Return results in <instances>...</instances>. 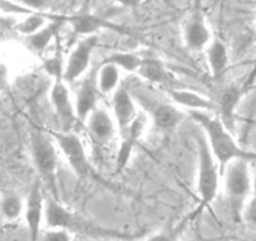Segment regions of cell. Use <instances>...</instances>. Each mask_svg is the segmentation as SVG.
<instances>
[{
  "mask_svg": "<svg viewBox=\"0 0 256 241\" xmlns=\"http://www.w3.org/2000/svg\"><path fill=\"white\" fill-rule=\"evenodd\" d=\"M190 116L198 122L202 129V134L205 135L220 166L222 176L224 175L228 165L232 164L235 160H249L255 162L256 152L245 150L240 146L235 140L232 132L224 125V122L218 118V115H212V112H190Z\"/></svg>",
  "mask_w": 256,
  "mask_h": 241,
  "instance_id": "6da1fadb",
  "label": "cell"
},
{
  "mask_svg": "<svg viewBox=\"0 0 256 241\" xmlns=\"http://www.w3.org/2000/svg\"><path fill=\"white\" fill-rule=\"evenodd\" d=\"M136 105L142 109V112L152 120L159 129L172 130L184 119V112L176 108L170 99L158 95L149 84L140 79H130L124 84Z\"/></svg>",
  "mask_w": 256,
  "mask_h": 241,
  "instance_id": "7a4b0ae2",
  "label": "cell"
},
{
  "mask_svg": "<svg viewBox=\"0 0 256 241\" xmlns=\"http://www.w3.org/2000/svg\"><path fill=\"white\" fill-rule=\"evenodd\" d=\"M30 154L38 172V178L52 198L59 200L58 190V152L49 132L32 128L29 134Z\"/></svg>",
  "mask_w": 256,
  "mask_h": 241,
  "instance_id": "3957f363",
  "label": "cell"
},
{
  "mask_svg": "<svg viewBox=\"0 0 256 241\" xmlns=\"http://www.w3.org/2000/svg\"><path fill=\"white\" fill-rule=\"evenodd\" d=\"M249 162V160H235L228 165L222 175L225 198L235 222H240L244 216V210L254 188Z\"/></svg>",
  "mask_w": 256,
  "mask_h": 241,
  "instance_id": "277c9868",
  "label": "cell"
},
{
  "mask_svg": "<svg viewBox=\"0 0 256 241\" xmlns=\"http://www.w3.org/2000/svg\"><path fill=\"white\" fill-rule=\"evenodd\" d=\"M45 225L48 229H62L70 234L76 232L92 236H124L116 232L98 226L85 218L70 212L62 205L60 200L55 199L52 195L45 199Z\"/></svg>",
  "mask_w": 256,
  "mask_h": 241,
  "instance_id": "5b68a950",
  "label": "cell"
},
{
  "mask_svg": "<svg viewBox=\"0 0 256 241\" xmlns=\"http://www.w3.org/2000/svg\"><path fill=\"white\" fill-rule=\"evenodd\" d=\"M195 139L198 146L196 190L202 202L200 205L202 210L209 206L216 199L222 172H220L219 162L215 159L205 135L202 132H198Z\"/></svg>",
  "mask_w": 256,
  "mask_h": 241,
  "instance_id": "8992f818",
  "label": "cell"
},
{
  "mask_svg": "<svg viewBox=\"0 0 256 241\" xmlns=\"http://www.w3.org/2000/svg\"><path fill=\"white\" fill-rule=\"evenodd\" d=\"M54 142L62 150L68 164L72 168L78 179L96 178L92 165L88 158L84 144L75 132H49Z\"/></svg>",
  "mask_w": 256,
  "mask_h": 241,
  "instance_id": "52a82bcc",
  "label": "cell"
},
{
  "mask_svg": "<svg viewBox=\"0 0 256 241\" xmlns=\"http://www.w3.org/2000/svg\"><path fill=\"white\" fill-rule=\"evenodd\" d=\"M52 79V92H50V99H52V108H54L58 120L62 125V132H72L75 122H78L75 102H72V96H70L64 74L56 75Z\"/></svg>",
  "mask_w": 256,
  "mask_h": 241,
  "instance_id": "ba28073f",
  "label": "cell"
},
{
  "mask_svg": "<svg viewBox=\"0 0 256 241\" xmlns=\"http://www.w3.org/2000/svg\"><path fill=\"white\" fill-rule=\"evenodd\" d=\"M98 42H99V36L96 34L82 38L76 42L65 62L64 79L68 84L75 82L86 74L90 66L92 54L98 45Z\"/></svg>",
  "mask_w": 256,
  "mask_h": 241,
  "instance_id": "9c48e42d",
  "label": "cell"
},
{
  "mask_svg": "<svg viewBox=\"0 0 256 241\" xmlns=\"http://www.w3.org/2000/svg\"><path fill=\"white\" fill-rule=\"evenodd\" d=\"M45 199L46 198H44L42 192V182L36 178L28 194L24 212L25 222L32 241H40L42 236V222H45Z\"/></svg>",
  "mask_w": 256,
  "mask_h": 241,
  "instance_id": "30bf717a",
  "label": "cell"
},
{
  "mask_svg": "<svg viewBox=\"0 0 256 241\" xmlns=\"http://www.w3.org/2000/svg\"><path fill=\"white\" fill-rule=\"evenodd\" d=\"M182 40L186 48L192 52L206 50L212 42V32L208 26L206 19L200 9L194 10L188 16L182 28Z\"/></svg>",
  "mask_w": 256,
  "mask_h": 241,
  "instance_id": "8fae6325",
  "label": "cell"
},
{
  "mask_svg": "<svg viewBox=\"0 0 256 241\" xmlns=\"http://www.w3.org/2000/svg\"><path fill=\"white\" fill-rule=\"evenodd\" d=\"M99 92L96 84V72H88L80 82V86L75 95V112H76L78 122L86 124L92 112L98 108Z\"/></svg>",
  "mask_w": 256,
  "mask_h": 241,
  "instance_id": "7c38bea8",
  "label": "cell"
},
{
  "mask_svg": "<svg viewBox=\"0 0 256 241\" xmlns=\"http://www.w3.org/2000/svg\"><path fill=\"white\" fill-rule=\"evenodd\" d=\"M139 112L135 100L125 89L124 85H120L119 89L112 94V114L120 136L132 126Z\"/></svg>",
  "mask_w": 256,
  "mask_h": 241,
  "instance_id": "4fadbf2b",
  "label": "cell"
},
{
  "mask_svg": "<svg viewBox=\"0 0 256 241\" xmlns=\"http://www.w3.org/2000/svg\"><path fill=\"white\" fill-rule=\"evenodd\" d=\"M148 119H149L148 115L145 112H140L138 118L135 119V122L132 124V126L125 132V134H122L120 136L122 142H120V146L116 154V160H115L116 172H122L126 166L128 162H129L130 156H132L138 142H139V139L144 134Z\"/></svg>",
  "mask_w": 256,
  "mask_h": 241,
  "instance_id": "5bb4252c",
  "label": "cell"
},
{
  "mask_svg": "<svg viewBox=\"0 0 256 241\" xmlns=\"http://www.w3.org/2000/svg\"><path fill=\"white\" fill-rule=\"evenodd\" d=\"M242 92L240 86L236 84L228 85V86L222 88L220 90L219 96L216 100H214L216 104V114L218 118L224 122L225 126L234 132V118H235V110H236L238 104H239L240 99H242Z\"/></svg>",
  "mask_w": 256,
  "mask_h": 241,
  "instance_id": "9a60e30c",
  "label": "cell"
},
{
  "mask_svg": "<svg viewBox=\"0 0 256 241\" xmlns=\"http://www.w3.org/2000/svg\"><path fill=\"white\" fill-rule=\"evenodd\" d=\"M88 130L92 139L99 144H105L114 138L116 122L106 109L98 106L86 122Z\"/></svg>",
  "mask_w": 256,
  "mask_h": 241,
  "instance_id": "2e32d148",
  "label": "cell"
},
{
  "mask_svg": "<svg viewBox=\"0 0 256 241\" xmlns=\"http://www.w3.org/2000/svg\"><path fill=\"white\" fill-rule=\"evenodd\" d=\"M166 95L175 105L186 108L190 112H216V104L214 100L192 90L172 88L166 90Z\"/></svg>",
  "mask_w": 256,
  "mask_h": 241,
  "instance_id": "e0dca14e",
  "label": "cell"
},
{
  "mask_svg": "<svg viewBox=\"0 0 256 241\" xmlns=\"http://www.w3.org/2000/svg\"><path fill=\"white\" fill-rule=\"evenodd\" d=\"M138 76L148 84L164 85L172 89L174 78L166 69L164 62L156 58H142V65L136 72Z\"/></svg>",
  "mask_w": 256,
  "mask_h": 241,
  "instance_id": "ac0fdd59",
  "label": "cell"
},
{
  "mask_svg": "<svg viewBox=\"0 0 256 241\" xmlns=\"http://www.w3.org/2000/svg\"><path fill=\"white\" fill-rule=\"evenodd\" d=\"M65 22H66V16H62L59 19L48 22L46 26H44L42 30L35 32L34 35L24 38L25 45L34 54L42 55L46 50V48L49 46L50 42L59 38V32Z\"/></svg>",
  "mask_w": 256,
  "mask_h": 241,
  "instance_id": "d6986e66",
  "label": "cell"
},
{
  "mask_svg": "<svg viewBox=\"0 0 256 241\" xmlns=\"http://www.w3.org/2000/svg\"><path fill=\"white\" fill-rule=\"evenodd\" d=\"M205 55L212 78L219 79L230 65V55L226 44L222 39L215 38L205 50Z\"/></svg>",
  "mask_w": 256,
  "mask_h": 241,
  "instance_id": "ffe728a7",
  "label": "cell"
},
{
  "mask_svg": "<svg viewBox=\"0 0 256 241\" xmlns=\"http://www.w3.org/2000/svg\"><path fill=\"white\" fill-rule=\"evenodd\" d=\"M66 22H69L74 32L82 35L84 38L96 35V32L106 25L102 18L90 12H79L72 16H66Z\"/></svg>",
  "mask_w": 256,
  "mask_h": 241,
  "instance_id": "44dd1931",
  "label": "cell"
},
{
  "mask_svg": "<svg viewBox=\"0 0 256 241\" xmlns=\"http://www.w3.org/2000/svg\"><path fill=\"white\" fill-rule=\"evenodd\" d=\"M120 72L122 70L112 62H102L96 72L98 89L102 94H114L119 89Z\"/></svg>",
  "mask_w": 256,
  "mask_h": 241,
  "instance_id": "7402d4cb",
  "label": "cell"
},
{
  "mask_svg": "<svg viewBox=\"0 0 256 241\" xmlns=\"http://www.w3.org/2000/svg\"><path fill=\"white\" fill-rule=\"evenodd\" d=\"M104 62L116 65L120 70H125L128 72H134V74H136L140 65H142V58L139 56L138 54H134V52H118L110 54L106 59H104Z\"/></svg>",
  "mask_w": 256,
  "mask_h": 241,
  "instance_id": "603a6c76",
  "label": "cell"
},
{
  "mask_svg": "<svg viewBox=\"0 0 256 241\" xmlns=\"http://www.w3.org/2000/svg\"><path fill=\"white\" fill-rule=\"evenodd\" d=\"M25 212V204L22 198L15 192H8L2 196V216L9 222L16 220L18 218Z\"/></svg>",
  "mask_w": 256,
  "mask_h": 241,
  "instance_id": "cb8c5ba5",
  "label": "cell"
},
{
  "mask_svg": "<svg viewBox=\"0 0 256 241\" xmlns=\"http://www.w3.org/2000/svg\"><path fill=\"white\" fill-rule=\"evenodd\" d=\"M48 22L46 18L42 14H38V12H32V14L28 15L24 20L18 22L15 25V30L16 32L22 34V36H32L35 32H38L39 30H42V28L46 26Z\"/></svg>",
  "mask_w": 256,
  "mask_h": 241,
  "instance_id": "d4e9b609",
  "label": "cell"
},
{
  "mask_svg": "<svg viewBox=\"0 0 256 241\" xmlns=\"http://www.w3.org/2000/svg\"><path fill=\"white\" fill-rule=\"evenodd\" d=\"M44 70L50 75V78H54L56 75L64 74L65 64L62 62V55L58 50L55 55H52L49 59L44 60Z\"/></svg>",
  "mask_w": 256,
  "mask_h": 241,
  "instance_id": "484cf974",
  "label": "cell"
},
{
  "mask_svg": "<svg viewBox=\"0 0 256 241\" xmlns=\"http://www.w3.org/2000/svg\"><path fill=\"white\" fill-rule=\"evenodd\" d=\"M185 226H186V220L182 222L180 225H178V226L172 228V230H166V232L152 235V238L145 241H179V238L182 235Z\"/></svg>",
  "mask_w": 256,
  "mask_h": 241,
  "instance_id": "4316f807",
  "label": "cell"
},
{
  "mask_svg": "<svg viewBox=\"0 0 256 241\" xmlns=\"http://www.w3.org/2000/svg\"><path fill=\"white\" fill-rule=\"evenodd\" d=\"M242 219L246 220L252 226H256V172L254 175V188H252V196H250L246 208H245Z\"/></svg>",
  "mask_w": 256,
  "mask_h": 241,
  "instance_id": "83f0119b",
  "label": "cell"
},
{
  "mask_svg": "<svg viewBox=\"0 0 256 241\" xmlns=\"http://www.w3.org/2000/svg\"><path fill=\"white\" fill-rule=\"evenodd\" d=\"M40 241H72V234L62 229H48L42 232Z\"/></svg>",
  "mask_w": 256,
  "mask_h": 241,
  "instance_id": "f1b7e54d",
  "label": "cell"
},
{
  "mask_svg": "<svg viewBox=\"0 0 256 241\" xmlns=\"http://www.w3.org/2000/svg\"><path fill=\"white\" fill-rule=\"evenodd\" d=\"M22 2V5H25V6L29 8L30 10H34V12L44 9L48 5V2H44V0H22V2Z\"/></svg>",
  "mask_w": 256,
  "mask_h": 241,
  "instance_id": "f546056e",
  "label": "cell"
},
{
  "mask_svg": "<svg viewBox=\"0 0 256 241\" xmlns=\"http://www.w3.org/2000/svg\"><path fill=\"white\" fill-rule=\"evenodd\" d=\"M255 26H256V22H255Z\"/></svg>",
  "mask_w": 256,
  "mask_h": 241,
  "instance_id": "4dcf8cb0",
  "label": "cell"
}]
</instances>
